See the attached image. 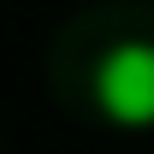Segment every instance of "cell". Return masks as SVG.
I'll list each match as a JSON object with an SVG mask.
<instances>
[{
	"instance_id": "1",
	"label": "cell",
	"mask_w": 154,
	"mask_h": 154,
	"mask_svg": "<svg viewBox=\"0 0 154 154\" xmlns=\"http://www.w3.org/2000/svg\"><path fill=\"white\" fill-rule=\"evenodd\" d=\"M95 107L119 131H154V42H119L101 54Z\"/></svg>"
}]
</instances>
